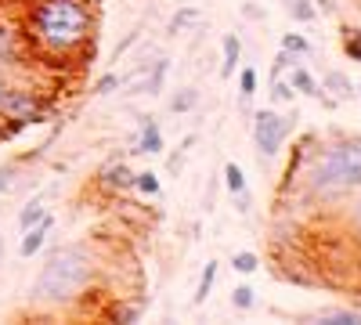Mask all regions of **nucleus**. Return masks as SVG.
I'll use <instances>...</instances> for the list:
<instances>
[{"label":"nucleus","mask_w":361,"mask_h":325,"mask_svg":"<svg viewBox=\"0 0 361 325\" xmlns=\"http://www.w3.org/2000/svg\"><path fill=\"white\" fill-rule=\"evenodd\" d=\"M325 91L333 94V102H354V98H357L354 80H350L347 73H340V69H329V73H325Z\"/></svg>","instance_id":"10"},{"label":"nucleus","mask_w":361,"mask_h":325,"mask_svg":"<svg viewBox=\"0 0 361 325\" xmlns=\"http://www.w3.org/2000/svg\"><path fill=\"white\" fill-rule=\"evenodd\" d=\"M137 37H141V33H137V29H134V33H130L127 40H119V44H116V51H112V62H119V58H123V51H127V47H130V44H134Z\"/></svg>","instance_id":"33"},{"label":"nucleus","mask_w":361,"mask_h":325,"mask_svg":"<svg viewBox=\"0 0 361 325\" xmlns=\"http://www.w3.org/2000/svg\"><path fill=\"white\" fill-rule=\"evenodd\" d=\"M0 145H4V137H0Z\"/></svg>","instance_id":"38"},{"label":"nucleus","mask_w":361,"mask_h":325,"mask_svg":"<svg viewBox=\"0 0 361 325\" xmlns=\"http://www.w3.org/2000/svg\"><path fill=\"white\" fill-rule=\"evenodd\" d=\"M119 80H123L119 73H105V76H98V80H94V94H98V98L116 94V91H119Z\"/></svg>","instance_id":"28"},{"label":"nucleus","mask_w":361,"mask_h":325,"mask_svg":"<svg viewBox=\"0 0 361 325\" xmlns=\"http://www.w3.org/2000/svg\"><path fill=\"white\" fill-rule=\"evenodd\" d=\"M159 173H152V170H141V173H134V192H141V195H159Z\"/></svg>","instance_id":"19"},{"label":"nucleus","mask_w":361,"mask_h":325,"mask_svg":"<svg viewBox=\"0 0 361 325\" xmlns=\"http://www.w3.org/2000/svg\"><path fill=\"white\" fill-rule=\"evenodd\" d=\"M51 228H54V217L51 214H44L37 224H29L25 231H22V243H18V257L22 260H29V257H37L44 246H47V235H51Z\"/></svg>","instance_id":"6"},{"label":"nucleus","mask_w":361,"mask_h":325,"mask_svg":"<svg viewBox=\"0 0 361 325\" xmlns=\"http://www.w3.org/2000/svg\"><path fill=\"white\" fill-rule=\"evenodd\" d=\"M289 87L296 94H307V98H322V83H318V76L311 73V69H304V66H293L289 69Z\"/></svg>","instance_id":"9"},{"label":"nucleus","mask_w":361,"mask_h":325,"mask_svg":"<svg viewBox=\"0 0 361 325\" xmlns=\"http://www.w3.org/2000/svg\"><path fill=\"white\" fill-rule=\"evenodd\" d=\"M0 257H4V239H0Z\"/></svg>","instance_id":"36"},{"label":"nucleus","mask_w":361,"mask_h":325,"mask_svg":"<svg viewBox=\"0 0 361 325\" xmlns=\"http://www.w3.org/2000/svg\"><path fill=\"white\" fill-rule=\"evenodd\" d=\"M224 185H228L231 195L246 192V173H243V166H238V163H224Z\"/></svg>","instance_id":"20"},{"label":"nucleus","mask_w":361,"mask_h":325,"mask_svg":"<svg viewBox=\"0 0 361 325\" xmlns=\"http://www.w3.org/2000/svg\"><path fill=\"white\" fill-rule=\"evenodd\" d=\"M350 231H354V239H357V246H361V188H357V199H354V206H350Z\"/></svg>","instance_id":"32"},{"label":"nucleus","mask_w":361,"mask_h":325,"mask_svg":"<svg viewBox=\"0 0 361 325\" xmlns=\"http://www.w3.org/2000/svg\"><path fill=\"white\" fill-rule=\"evenodd\" d=\"M166 73H170V58H159V62H152L148 66V73H145V91L141 94H159L163 91V83H166Z\"/></svg>","instance_id":"13"},{"label":"nucleus","mask_w":361,"mask_h":325,"mask_svg":"<svg viewBox=\"0 0 361 325\" xmlns=\"http://www.w3.org/2000/svg\"><path fill=\"white\" fill-rule=\"evenodd\" d=\"M18 62H22V40L15 33H8V29H0V73Z\"/></svg>","instance_id":"11"},{"label":"nucleus","mask_w":361,"mask_h":325,"mask_svg":"<svg viewBox=\"0 0 361 325\" xmlns=\"http://www.w3.org/2000/svg\"><path fill=\"white\" fill-rule=\"evenodd\" d=\"M231 268H235L238 275H253V271L260 268V257L250 253V250H243V253H235V257H231Z\"/></svg>","instance_id":"25"},{"label":"nucleus","mask_w":361,"mask_h":325,"mask_svg":"<svg viewBox=\"0 0 361 325\" xmlns=\"http://www.w3.org/2000/svg\"><path fill=\"white\" fill-rule=\"evenodd\" d=\"M94 37L90 0H33L25 11V40L47 58H73Z\"/></svg>","instance_id":"1"},{"label":"nucleus","mask_w":361,"mask_h":325,"mask_svg":"<svg viewBox=\"0 0 361 325\" xmlns=\"http://www.w3.org/2000/svg\"><path fill=\"white\" fill-rule=\"evenodd\" d=\"M18 170H22V159H11V163H0V195H8L18 181Z\"/></svg>","instance_id":"22"},{"label":"nucleus","mask_w":361,"mask_h":325,"mask_svg":"<svg viewBox=\"0 0 361 325\" xmlns=\"http://www.w3.org/2000/svg\"><path fill=\"white\" fill-rule=\"evenodd\" d=\"M47 214V206H44V195L37 192V195H29L25 199V206H22V210H18V231H25L29 224H37L40 217Z\"/></svg>","instance_id":"14"},{"label":"nucleus","mask_w":361,"mask_h":325,"mask_svg":"<svg viewBox=\"0 0 361 325\" xmlns=\"http://www.w3.org/2000/svg\"><path fill=\"white\" fill-rule=\"evenodd\" d=\"M318 321L325 325H361V311H350V307H340V311H322Z\"/></svg>","instance_id":"18"},{"label":"nucleus","mask_w":361,"mask_h":325,"mask_svg":"<svg viewBox=\"0 0 361 325\" xmlns=\"http://www.w3.org/2000/svg\"><path fill=\"white\" fill-rule=\"evenodd\" d=\"M134 152H141V156H159L163 152V127L156 123V120H141V134H137V149Z\"/></svg>","instance_id":"8"},{"label":"nucleus","mask_w":361,"mask_h":325,"mask_svg":"<svg viewBox=\"0 0 361 325\" xmlns=\"http://www.w3.org/2000/svg\"><path fill=\"white\" fill-rule=\"evenodd\" d=\"M343 51H347V58L361 62V29H343Z\"/></svg>","instance_id":"29"},{"label":"nucleus","mask_w":361,"mask_h":325,"mask_svg":"<svg viewBox=\"0 0 361 325\" xmlns=\"http://www.w3.org/2000/svg\"><path fill=\"white\" fill-rule=\"evenodd\" d=\"M282 47H286L289 54H296V58L311 54V40H307L304 33H282Z\"/></svg>","instance_id":"23"},{"label":"nucleus","mask_w":361,"mask_h":325,"mask_svg":"<svg viewBox=\"0 0 361 325\" xmlns=\"http://www.w3.org/2000/svg\"><path fill=\"white\" fill-rule=\"evenodd\" d=\"M94 275H98V260L90 253V246L83 243L58 246L40 268V275L33 278V286H29V300L40 307H69L83 293H90Z\"/></svg>","instance_id":"2"},{"label":"nucleus","mask_w":361,"mask_h":325,"mask_svg":"<svg viewBox=\"0 0 361 325\" xmlns=\"http://www.w3.org/2000/svg\"><path fill=\"white\" fill-rule=\"evenodd\" d=\"M217 271H221V264H217V260H209L206 268H202V275H199V289H195V297H192V304H195V307H202V304H206L209 289H214V282H217Z\"/></svg>","instance_id":"15"},{"label":"nucleus","mask_w":361,"mask_h":325,"mask_svg":"<svg viewBox=\"0 0 361 325\" xmlns=\"http://www.w3.org/2000/svg\"><path fill=\"white\" fill-rule=\"evenodd\" d=\"M296 62H300V58H296V54H289V51L282 47V51L275 54V66H271V80H279L282 73H289V69H293Z\"/></svg>","instance_id":"30"},{"label":"nucleus","mask_w":361,"mask_h":325,"mask_svg":"<svg viewBox=\"0 0 361 325\" xmlns=\"http://www.w3.org/2000/svg\"><path fill=\"white\" fill-rule=\"evenodd\" d=\"M199 18H202V15H199L195 8H180V11H177V15L170 18V29H166V33H173V37H177L180 29H188V25H195Z\"/></svg>","instance_id":"24"},{"label":"nucleus","mask_w":361,"mask_h":325,"mask_svg":"<svg viewBox=\"0 0 361 325\" xmlns=\"http://www.w3.org/2000/svg\"><path fill=\"white\" fill-rule=\"evenodd\" d=\"M361 188V137L333 141L307 170V195L314 202H336Z\"/></svg>","instance_id":"3"},{"label":"nucleus","mask_w":361,"mask_h":325,"mask_svg":"<svg viewBox=\"0 0 361 325\" xmlns=\"http://www.w3.org/2000/svg\"><path fill=\"white\" fill-rule=\"evenodd\" d=\"M0 120H25V127H37L47 120V102L33 87H8L4 102H0Z\"/></svg>","instance_id":"5"},{"label":"nucleus","mask_w":361,"mask_h":325,"mask_svg":"<svg viewBox=\"0 0 361 325\" xmlns=\"http://www.w3.org/2000/svg\"><path fill=\"white\" fill-rule=\"evenodd\" d=\"M271 102H279V105H293L296 102V94H293V87H289V80H271Z\"/></svg>","instance_id":"27"},{"label":"nucleus","mask_w":361,"mask_h":325,"mask_svg":"<svg viewBox=\"0 0 361 325\" xmlns=\"http://www.w3.org/2000/svg\"><path fill=\"white\" fill-rule=\"evenodd\" d=\"M8 87H11V83L4 80V73H0V102H4V94H8Z\"/></svg>","instance_id":"35"},{"label":"nucleus","mask_w":361,"mask_h":325,"mask_svg":"<svg viewBox=\"0 0 361 325\" xmlns=\"http://www.w3.org/2000/svg\"><path fill=\"white\" fill-rule=\"evenodd\" d=\"M199 105V91L195 87H180V91H173V98H170V112H192Z\"/></svg>","instance_id":"16"},{"label":"nucleus","mask_w":361,"mask_h":325,"mask_svg":"<svg viewBox=\"0 0 361 325\" xmlns=\"http://www.w3.org/2000/svg\"><path fill=\"white\" fill-rule=\"evenodd\" d=\"M314 11L318 15H336V4L333 0H314Z\"/></svg>","instance_id":"34"},{"label":"nucleus","mask_w":361,"mask_h":325,"mask_svg":"<svg viewBox=\"0 0 361 325\" xmlns=\"http://www.w3.org/2000/svg\"><path fill=\"white\" fill-rule=\"evenodd\" d=\"M286 11H289V18L304 22V25L318 18V11H314V0H286Z\"/></svg>","instance_id":"17"},{"label":"nucleus","mask_w":361,"mask_h":325,"mask_svg":"<svg viewBox=\"0 0 361 325\" xmlns=\"http://www.w3.org/2000/svg\"><path fill=\"white\" fill-rule=\"evenodd\" d=\"M238 58H243V40H238L235 33H224V58H221V76H224V80L235 76Z\"/></svg>","instance_id":"12"},{"label":"nucleus","mask_w":361,"mask_h":325,"mask_svg":"<svg viewBox=\"0 0 361 325\" xmlns=\"http://www.w3.org/2000/svg\"><path fill=\"white\" fill-rule=\"evenodd\" d=\"M296 120H300V112H293V116H279V112H271V109L253 112V145H257V156L260 159H275L282 152L286 137L296 130Z\"/></svg>","instance_id":"4"},{"label":"nucleus","mask_w":361,"mask_h":325,"mask_svg":"<svg viewBox=\"0 0 361 325\" xmlns=\"http://www.w3.org/2000/svg\"><path fill=\"white\" fill-rule=\"evenodd\" d=\"M98 185L105 192H127V188H134V170L127 166V159H112V163L102 166Z\"/></svg>","instance_id":"7"},{"label":"nucleus","mask_w":361,"mask_h":325,"mask_svg":"<svg viewBox=\"0 0 361 325\" xmlns=\"http://www.w3.org/2000/svg\"><path fill=\"white\" fill-rule=\"evenodd\" d=\"M357 98H361V87H357Z\"/></svg>","instance_id":"37"},{"label":"nucleus","mask_w":361,"mask_h":325,"mask_svg":"<svg viewBox=\"0 0 361 325\" xmlns=\"http://www.w3.org/2000/svg\"><path fill=\"white\" fill-rule=\"evenodd\" d=\"M238 73V94H243L246 102L257 94V83H260V76H257V69L253 66H246V69H235Z\"/></svg>","instance_id":"21"},{"label":"nucleus","mask_w":361,"mask_h":325,"mask_svg":"<svg viewBox=\"0 0 361 325\" xmlns=\"http://www.w3.org/2000/svg\"><path fill=\"white\" fill-rule=\"evenodd\" d=\"M141 311H145L141 304H119V307H112V311H109V318H112V321H137V318H141Z\"/></svg>","instance_id":"31"},{"label":"nucleus","mask_w":361,"mask_h":325,"mask_svg":"<svg viewBox=\"0 0 361 325\" xmlns=\"http://www.w3.org/2000/svg\"><path fill=\"white\" fill-rule=\"evenodd\" d=\"M253 304H257L253 286H235V289H231V307H235V311H250Z\"/></svg>","instance_id":"26"}]
</instances>
